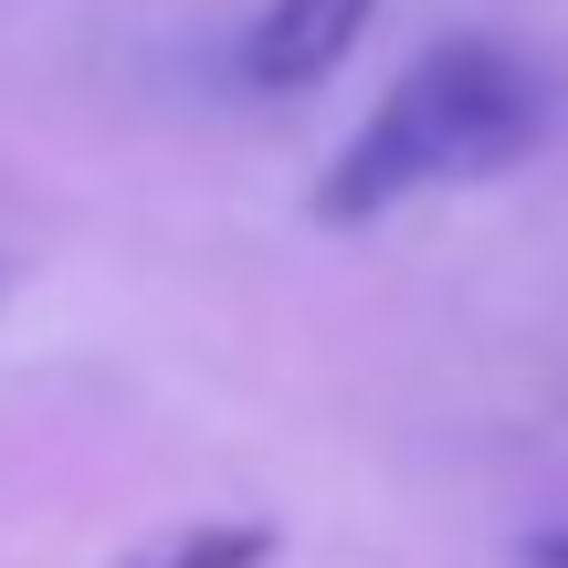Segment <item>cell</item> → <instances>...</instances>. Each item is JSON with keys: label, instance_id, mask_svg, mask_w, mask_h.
<instances>
[{"label": "cell", "instance_id": "cell-2", "mask_svg": "<svg viewBox=\"0 0 568 568\" xmlns=\"http://www.w3.org/2000/svg\"><path fill=\"white\" fill-rule=\"evenodd\" d=\"M368 11L379 0H264V11L243 21V84L253 95H305V84H326L347 53H358Z\"/></svg>", "mask_w": 568, "mask_h": 568}, {"label": "cell", "instance_id": "cell-4", "mask_svg": "<svg viewBox=\"0 0 568 568\" xmlns=\"http://www.w3.org/2000/svg\"><path fill=\"white\" fill-rule=\"evenodd\" d=\"M516 558H527V568H568V527H537V537H527Z\"/></svg>", "mask_w": 568, "mask_h": 568}, {"label": "cell", "instance_id": "cell-3", "mask_svg": "<svg viewBox=\"0 0 568 568\" xmlns=\"http://www.w3.org/2000/svg\"><path fill=\"white\" fill-rule=\"evenodd\" d=\"M274 558V527H243V516H211V527H190V537H169L159 558H138V568H264Z\"/></svg>", "mask_w": 568, "mask_h": 568}, {"label": "cell", "instance_id": "cell-1", "mask_svg": "<svg viewBox=\"0 0 568 568\" xmlns=\"http://www.w3.org/2000/svg\"><path fill=\"white\" fill-rule=\"evenodd\" d=\"M537 148H548V74L495 32H443L389 74V95L358 116V138L326 159L316 222L326 232H368L389 211L432 201V190L506 180Z\"/></svg>", "mask_w": 568, "mask_h": 568}]
</instances>
